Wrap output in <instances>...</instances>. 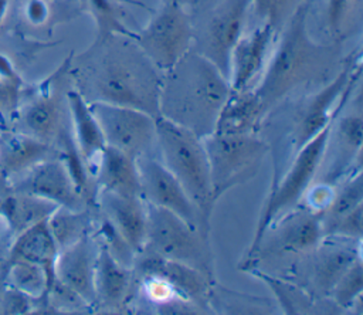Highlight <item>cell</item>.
I'll list each match as a JSON object with an SVG mask.
<instances>
[{
	"label": "cell",
	"mask_w": 363,
	"mask_h": 315,
	"mask_svg": "<svg viewBox=\"0 0 363 315\" xmlns=\"http://www.w3.org/2000/svg\"><path fill=\"white\" fill-rule=\"evenodd\" d=\"M230 92L228 78L191 48L163 74L159 116L204 138L214 132Z\"/></svg>",
	"instance_id": "obj_4"
},
{
	"label": "cell",
	"mask_w": 363,
	"mask_h": 315,
	"mask_svg": "<svg viewBox=\"0 0 363 315\" xmlns=\"http://www.w3.org/2000/svg\"><path fill=\"white\" fill-rule=\"evenodd\" d=\"M305 0H250V11L258 24H268L278 35L294 11Z\"/></svg>",
	"instance_id": "obj_36"
},
{
	"label": "cell",
	"mask_w": 363,
	"mask_h": 315,
	"mask_svg": "<svg viewBox=\"0 0 363 315\" xmlns=\"http://www.w3.org/2000/svg\"><path fill=\"white\" fill-rule=\"evenodd\" d=\"M345 108V106H343ZM342 108V109H343ZM340 112L335 116L315 182L337 184L349 175L362 169L360 153L363 142L362 112Z\"/></svg>",
	"instance_id": "obj_15"
},
{
	"label": "cell",
	"mask_w": 363,
	"mask_h": 315,
	"mask_svg": "<svg viewBox=\"0 0 363 315\" xmlns=\"http://www.w3.org/2000/svg\"><path fill=\"white\" fill-rule=\"evenodd\" d=\"M57 243L48 228L47 219L18 233L10 250L9 261H28L41 265L50 280V288L55 281V260L58 255ZM50 291V289H48Z\"/></svg>",
	"instance_id": "obj_25"
},
{
	"label": "cell",
	"mask_w": 363,
	"mask_h": 315,
	"mask_svg": "<svg viewBox=\"0 0 363 315\" xmlns=\"http://www.w3.org/2000/svg\"><path fill=\"white\" fill-rule=\"evenodd\" d=\"M31 297L10 287L0 298V309L4 314H26L31 309Z\"/></svg>",
	"instance_id": "obj_38"
},
{
	"label": "cell",
	"mask_w": 363,
	"mask_h": 315,
	"mask_svg": "<svg viewBox=\"0 0 363 315\" xmlns=\"http://www.w3.org/2000/svg\"><path fill=\"white\" fill-rule=\"evenodd\" d=\"M98 210L138 254L146 240V201L142 197H123L109 192H96Z\"/></svg>",
	"instance_id": "obj_20"
},
{
	"label": "cell",
	"mask_w": 363,
	"mask_h": 315,
	"mask_svg": "<svg viewBox=\"0 0 363 315\" xmlns=\"http://www.w3.org/2000/svg\"><path fill=\"white\" fill-rule=\"evenodd\" d=\"M157 158L182 184L201 216L210 221L216 204L203 139L191 131L156 116Z\"/></svg>",
	"instance_id": "obj_5"
},
{
	"label": "cell",
	"mask_w": 363,
	"mask_h": 315,
	"mask_svg": "<svg viewBox=\"0 0 363 315\" xmlns=\"http://www.w3.org/2000/svg\"><path fill=\"white\" fill-rule=\"evenodd\" d=\"M7 4V0H0V18H1V14L4 11V6Z\"/></svg>",
	"instance_id": "obj_41"
},
{
	"label": "cell",
	"mask_w": 363,
	"mask_h": 315,
	"mask_svg": "<svg viewBox=\"0 0 363 315\" xmlns=\"http://www.w3.org/2000/svg\"><path fill=\"white\" fill-rule=\"evenodd\" d=\"M325 236H336L362 241L363 236V204L345 213L336 220L323 226Z\"/></svg>",
	"instance_id": "obj_37"
},
{
	"label": "cell",
	"mask_w": 363,
	"mask_h": 315,
	"mask_svg": "<svg viewBox=\"0 0 363 315\" xmlns=\"http://www.w3.org/2000/svg\"><path fill=\"white\" fill-rule=\"evenodd\" d=\"M0 241H1V233H0ZM0 255H1V245H0Z\"/></svg>",
	"instance_id": "obj_42"
},
{
	"label": "cell",
	"mask_w": 363,
	"mask_h": 315,
	"mask_svg": "<svg viewBox=\"0 0 363 315\" xmlns=\"http://www.w3.org/2000/svg\"><path fill=\"white\" fill-rule=\"evenodd\" d=\"M143 250L190 265L216 282L208 236L191 227L177 214L149 203H146Z\"/></svg>",
	"instance_id": "obj_8"
},
{
	"label": "cell",
	"mask_w": 363,
	"mask_h": 315,
	"mask_svg": "<svg viewBox=\"0 0 363 315\" xmlns=\"http://www.w3.org/2000/svg\"><path fill=\"white\" fill-rule=\"evenodd\" d=\"M98 214L89 207L82 210H69L65 207H57L47 219L48 228L57 243L58 250L75 243L84 236L92 234L95 220Z\"/></svg>",
	"instance_id": "obj_28"
},
{
	"label": "cell",
	"mask_w": 363,
	"mask_h": 315,
	"mask_svg": "<svg viewBox=\"0 0 363 315\" xmlns=\"http://www.w3.org/2000/svg\"><path fill=\"white\" fill-rule=\"evenodd\" d=\"M10 287L27 294L33 299L47 297L50 289V280L45 270L28 261H11L9 268Z\"/></svg>",
	"instance_id": "obj_34"
},
{
	"label": "cell",
	"mask_w": 363,
	"mask_h": 315,
	"mask_svg": "<svg viewBox=\"0 0 363 315\" xmlns=\"http://www.w3.org/2000/svg\"><path fill=\"white\" fill-rule=\"evenodd\" d=\"M24 125L28 135L50 143L64 129L61 99L55 94L37 98L24 114Z\"/></svg>",
	"instance_id": "obj_27"
},
{
	"label": "cell",
	"mask_w": 363,
	"mask_h": 315,
	"mask_svg": "<svg viewBox=\"0 0 363 315\" xmlns=\"http://www.w3.org/2000/svg\"><path fill=\"white\" fill-rule=\"evenodd\" d=\"M92 177L96 192H109L123 197H140L136 159L106 145L99 153Z\"/></svg>",
	"instance_id": "obj_21"
},
{
	"label": "cell",
	"mask_w": 363,
	"mask_h": 315,
	"mask_svg": "<svg viewBox=\"0 0 363 315\" xmlns=\"http://www.w3.org/2000/svg\"><path fill=\"white\" fill-rule=\"evenodd\" d=\"M132 287V268L118 262L109 251L98 243L95 264V308L108 309L111 312L123 309L130 299Z\"/></svg>",
	"instance_id": "obj_22"
},
{
	"label": "cell",
	"mask_w": 363,
	"mask_h": 315,
	"mask_svg": "<svg viewBox=\"0 0 363 315\" xmlns=\"http://www.w3.org/2000/svg\"><path fill=\"white\" fill-rule=\"evenodd\" d=\"M203 139L208 160L213 199L254 177L269 152L268 143L258 133H210Z\"/></svg>",
	"instance_id": "obj_9"
},
{
	"label": "cell",
	"mask_w": 363,
	"mask_h": 315,
	"mask_svg": "<svg viewBox=\"0 0 363 315\" xmlns=\"http://www.w3.org/2000/svg\"><path fill=\"white\" fill-rule=\"evenodd\" d=\"M265 115L267 112L252 88L231 89L218 114L214 132L225 135L258 133Z\"/></svg>",
	"instance_id": "obj_23"
},
{
	"label": "cell",
	"mask_w": 363,
	"mask_h": 315,
	"mask_svg": "<svg viewBox=\"0 0 363 315\" xmlns=\"http://www.w3.org/2000/svg\"><path fill=\"white\" fill-rule=\"evenodd\" d=\"M67 105L74 140L92 175L94 165L102 149L106 146L104 133L89 108V104L77 89L67 91Z\"/></svg>",
	"instance_id": "obj_24"
},
{
	"label": "cell",
	"mask_w": 363,
	"mask_h": 315,
	"mask_svg": "<svg viewBox=\"0 0 363 315\" xmlns=\"http://www.w3.org/2000/svg\"><path fill=\"white\" fill-rule=\"evenodd\" d=\"M18 192L43 197L69 210H82L89 206L75 187L61 158L44 159L34 165Z\"/></svg>",
	"instance_id": "obj_19"
},
{
	"label": "cell",
	"mask_w": 363,
	"mask_h": 315,
	"mask_svg": "<svg viewBox=\"0 0 363 315\" xmlns=\"http://www.w3.org/2000/svg\"><path fill=\"white\" fill-rule=\"evenodd\" d=\"M333 119L325 129H322L315 138H312L305 146L298 150L279 180L271 186V192L259 214L255 234L242 265L247 264L254 255L265 230L279 217L296 209L309 186L315 182Z\"/></svg>",
	"instance_id": "obj_7"
},
{
	"label": "cell",
	"mask_w": 363,
	"mask_h": 315,
	"mask_svg": "<svg viewBox=\"0 0 363 315\" xmlns=\"http://www.w3.org/2000/svg\"><path fill=\"white\" fill-rule=\"evenodd\" d=\"M57 207L58 206L50 200L20 192L18 194L3 200L0 204V213L10 228L18 234L30 226L48 219Z\"/></svg>",
	"instance_id": "obj_26"
},
{
	"label": "cell",
	"mask_w": 363,
	"mask_h": 315,
	"mask_svg": "<svg viewBox=\"0 0 363 315\" xmlns=\"http://www.w3.org/2000/svg\"><path fill=\"white\" fill-rule=\"evenodd\" d=\"M136 166L140 182V197L146 203L177 214L191 227L208 236L210 221L201 216L182 184L157 156H140L136 159Z\"/></svg>",
	"instance_id": "obj_14"
},
{
	"label": "cell",
	"mask_w": 363,
	"mask_h": 315,
	"mask_svg": "<svg viewBox=\"0 0 363 315\" xmlns=\"http://www.w3.org/2000/svg\"><path fill=\"white\" fill-rule=\"evenodd\" d=\"M360 258L359 240L325 236L315 248L296 257L288 280L301 277L299 287L315 299H328L340 277Z\"/></svg>",
	"instance_id": "obj_10"
},
{
	"label": "cell",
	"mask_w": 363,
	"mask_h": 315,
	"mask_svg": "<svg viewBox=\"0 0 363 315\" xmlns=\"http://www.w3.org/2000/svg\"><path fill=\"white\" fill-rule=\"evenodd\" d=\"M250 0H194L189 9L191 48L211 61L227 78L233 48L244 33Z\"/></svg>",
	"instance_id": "obj_6"
},
{
	"label": "cell",
	"mask_w": 363,
	"mask_h": 315,
	"mask_svg": "<svg viewBox=\"0 0 363 315\" xmlns=\"http://www.w3.org/2000/svg\"><path fill=\"white\" fill-rule=\"evenodd\" d=\"M50 153V143L31 135H10L0 146V162L4 170L16 173L33 167Z\"/></svg>",
	"instance_id": "obj_29"
},
{
	"label": "cell",
	"mask_w": 363,
	"mask_h": 315,
	"mask_svg": "<svg viewBox=\"0 0 363 315\" xmlns=\"http://www.w3.org/2000/svg\"><path fill=\"white\" fill-rule=\"evenodd\" d=\"M247 271L254 274V277L259 278L267 285H269L271 291L275 295V299L278 301L284 312L286 314L315 312L313 311L316 309L315 298L309 292H306L302 287H299L296 282L286 278H279V277L267 274L262 270H257L255 267Z\"/></svg>",
	"instance_id": "obj_30"
},
{
	"label": "cell",
	"mask_w": 363,
	"mask_h": 315,
	"mask_svg": "<svg viewBox=\"0 0 363 315\" xmlns=\"http://www.w3.org/2000/svg\"><path fill=\"white\" fill-rule=\"evenodd\" d=\"M132 271L133 277L157 275L176 291L182 301L197 309H213L211 294L216 282L190 265L142 250L135 257Z\"/></svg>",
	"instance_id": "obj_16"
},
{
	"label": "cell",
	"mask_w": 363,
	"mask_h": 315,
	"mask_svg": "<svg viewBox=\"0 0 363 315\" xmlns=\"http://www.w3.org/2000/svg\"><path fill=\"white\" fill-rule=\"evenodd\" d=\"M277 34L268 24H258L235 43L230 58V87L234 91L254 88L269 58ZM257 84V82H255Z\"/></svg>",
	"instance_id": "obj_18"
},
{
	"label": "cell",
	"mask_w": 363,
	"mask_h": 315,
	"mask_svg": "<svg viewBox=\"0 0 363 315\" xmlns=\"http://www.w3.org/2000/svg\"><path fill=\"white\" fill-rule=\"evenodd\" d=\"M360 72L359 58L356 62L346 61L325 85L286 98L267 112L259 132L284 128V132L272 133L271 139L265 140L274 158L272 184L279 180L298 150L325 129L347 104L360 79Z\"/></svg>",
	"instance_id": "obj_3"
},
{
	"label": "cell",
	"mask_w": 363,
	"mask_h": 315,
	"mask_svg": "<svg viewBox=\"0 0 363 315\" xmlns=\"http://www.w3.org/2000/svg\"><path fill=\"white\" fill-rule=\"evenodd\" d=\"M362 0H325V26L333 43L346 38L360 20Z\"/></svg>",
	"instance_id": "obj_32"
},
{
	"label": "cell",
	"mask_w": 363,
	"mask_h": 315,
	"mask_svg": "<svg viewBox=\"0 0 363 315\" xmlns=\"http://www.w3.org/2000/svg\"><path fill=\"white\" fill-rule=\"evenodd\" d=\"M162 3H177V4H180V6H183L184 9L189 10L193 6L194 0H162Z\"/></svg>",
	"instance_id": "obj_40"
},
{
	"label": "cell",
	"mask_w": 363,
	"mask_h": 315,
	"mask_svg": "<svg viewBox=\"0 0 363 315\" xmlns=\"http://www.w3.org/2000/svg\"><path fill=\"white\" fill-rule=\"evenodd\" d=\"M96 24V37L123 34L135 38L136 30L128 23V13L121 0H79Z\"/></svg>",
	"instance_id": "obj_31"
},
{
	"label": "cell",
	"mask_w": 363,
	"mask_h": 315,
	"mask_svg": "<svg viewBox=\"0 0 363 315\" xmlns=\"http://www.w3.org/2000/svg\"><path fill=\"white\" fill-rule=\"evenodd\" d=\"M363 204V177L362 169L349 175L335 186V196L329 206L320 211L322 228L345 213Z\"/></svg>",
	"instance_id": "obj_33"
},
{
	"label": "cell",
	"mask_w": 363,
	"mask_h": 315,
	"mask_svg": "<svg viewBox=\"0 0 363 315\" xmlns=\"http://www.w3.org/2000/svg\"><path fill=\"white\" fill-rule=\"evenodd\" d=\"M77 91L91 102H105L140 109L159 116L163 74L132 37L109 34L96 37L74 68Z\"/></svg>",
	"instance_id": "obj_1"
},
{
	"label": "cell",
	"mask_w": 363,
	"mask_h": 315,
	"mask_svg": "<svg viewBox=\"0 0 363 315\" xmlns=\"http://www.w3.org/2000/svg\"><path fill=\"white\" fill-rule=\"evenodd\" d=\"M28 17L33 23H43L47 17V6L43 0H33L28 6Z\"/></svg>",
	"instance_id": "obj_39"
},
{
	"label": "cell",
	"mask_w": 363,
	"mask_h": 315,
	"mask_svg": "<svg viewBox=\"0 0 363 315\" xmlns=\"http://www.w3.org/2000/svg\"><path fill=\"white\" fill-rule=\"evenodd\" d=\"M3 96V94H1V84H0V98Z\"/></svg>",
	"instance_id": "obj_43"
},
{
	"label": "cell",
	"mask_w": 363,
	"mask_h": 315,
	"mask_svg": "<svg viewBox=\"0 0 363 315\" xmlns=\"http://www.w3.org/2000/svg\"><path fill=\"white\" fill-rule=\"evenodd\" d=\"M133 40L164 74L191 50L193 30L189 10L177 3H162L146 26L136 30Z\"/></svg>",
	"instance_id": "obj_11"
},
{
	"label": "cell",
	"mask_w": 363,
	"mask_h": 315,
	"mask_svg": "<svg viewBox=\"0 0 363 315\" xmlns=\"http://www.w3.org/2000/svg\"><path fill=\"white\" fill-rule=\"evenodd\" d=\"M323 237L320 213L298 206L265 230L254 255L241 270H248L259 260L269 257H298L315 248Z\"/></svg>",
	"instance_id": "obj_13"
},
{
	"label": "cell",
	"mask_w": 363,
	"mask_h": 315,
	"mask_svg": "<svg viewBox=\"0 0 363 315\" xmlns=\"http://www.w3.org/2000/svg\"><path fill=\"white\" fill-rule=\"evenodd\" d=\"M98 243L92 234L58 251L55 260V280L74 291L89 308H95V264Z\"/></svg>",
	"instance_id": "obj_17"
},
{
	"label": "cell",
	"mask_w": 363,
	"mask_h": 315,
	"mask_svg": "<svg viewBox=\"0 0 363 315\" xmlns=\"http://www.w3.org/2000/svg\"><path fill=\"white\" fill-rule=\"evenodd\" d=\"M106 145L138 159L157 156L156 116L136 108L105 102H91Z\"/></svg>",
	"instance_id": "obj_12"
},
{
	"label": "cell",
	"mask_w": 363,
	"mask_h": 315,
	"mask_svg": "<svg viewBox=\"0 0 363 315\" xmlns=\"http://www.w3.org/2000/svg\"><path fill=\"white\" fill-rule=\"evenodd\" d=\"M311 1L305 0L275 38L274 50L252 91L265 112L286 98L329 82L343 67L339 43H318L308 30Z\"/></svg>",
	"instance_id": "obj_2"
},
{
	"label": "cell",
	"mask_w": 363,
	"mask_h": 315,
	"mask_svg": "<svg viewBox=\"0 0 363 315\" xmlns=\"http://www.w3.org/2000/svg\"><path fill=\"white\" fill-rule=\"evenodd\" d=\"M363 292V265L362 258L357 260L336 282L329 294V301L337 309H353L360 304Z\"/></svg>",
	"instance_id": "obj_35"
}]
</instances>
